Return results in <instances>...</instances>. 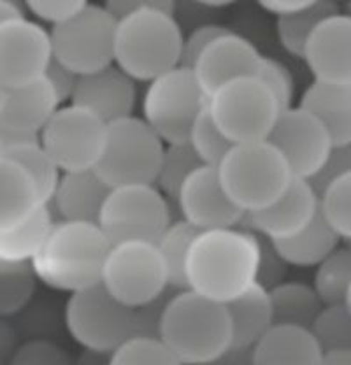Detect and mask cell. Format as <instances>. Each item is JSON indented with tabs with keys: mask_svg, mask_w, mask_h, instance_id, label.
I'll return each instance as SVG.
<instances>
[{
	"mask_svg": "<svg viewBox=\"0 0 351 365\" xmlns=\"http://www.w3.org/2000/svg\"><path fill=\"white\" fill-rule=\"evenodd\" d=\"M316 0H257L258 6L263 11L270 13L273 16H281V14L295 13V11L304 9V7L311 6Z\"/></svg>",
	"mask_w": 351,
	"mask_h": 365,
	"instance_id": "obj_50",
	"label": "cell"
},
{
	"mask_svg": "<svg viewBox=\"0 0 351 365\" xmlns=\"http://www.w3.org/2000/svg\"><path fill=\"white\" fill-rule=\"evenodd\" d=\"M197 232V228L190 225L186 220H176V222H171L167 225L163 234L158 237V241L155 242L156 250L160 251V257L163 260V265H166L169 287L174 288V290L188 288L186 287L185 264L188 248Z\"/></svg>",
	"mask_w": 351,
	"mask_h": 365,
	"instance_id": "obj_33",
	"label": "cell"
},
{
	"mask_svg": "<svg viewBox=\"0 0 351 365\" xmlns=\"http://www.w3.org/2000/svg\"><path fill=\"white\" fill-rule=\"evenodd\" d=\"M11 365H71V355L56 342L32 339L18 344L11 356Z\"/></svg>",
	"mask_w": 351,
	"mask_h": 365,
	"instance_id": "obj_41",
	"label": "cell"
},
{
	"mask_svg": "<svg viewBox=\"0 0 351 365\" xmlns=\"http://www.w3.org/2000/svg\"><path fill=\"white\" fill-rule=\"evenodd\" d=\"M174 288H167L162 295L139 307H133V334H146V336L160 337V322H162L163 309L173 295Z\"/></svg>",
	"mask_w": 351,
	"mask_h": 365,
	"instance_id": "obj_45",
	"label": "cell"
},
{
	"mask_svg": "<svg viewBox=\"0 0 351 365\" xmlns=\"http://www.w3.org/2000/svg\"><path fill=\"white\" fill-rule=\"evenodd\" d=\"M318 342L306 327L273 323L253 344V365H320Z\"/></svg>",
	"mask_w": 351,
	"mask_h": 365,
	"instance_id": "obj_23",
	"label": "cell"
},
{
	"mask_svg": "<svg viewBox=\"0 0 351 365\" xmlns=\"http://www.w3.org/2000/svg\"><path fill=\"white\" fill-rule=\"evenodd\" d=\"M111 353L95 351V349H83L81 355L78 356V364L95 365V364H109Z\"/></svg>",
	"mask_w": 351,
	"mask_h": 365,
	"instance_id": "obj_54",
	"label": "cell"
},
{
	"mask_svg": "<svg viewBox=\"0 0 351 365\" xmlns=\"http://www.w3.org/2000/svg\"><path fill=\"white\" fill-rule=\"evenodd\" d=\"M183 30L174 14L136 9L118 18L113 63L136 83H148L181 63Z\"/></svg>",
	"mask_w": 351,
	"mask_h": 365,
	"instance_id": "obj_4",
	"label": "cell"
},
{
	"mask_svg": "<svg viewBox=\"0 0 351 365\" xmlns=\"http://www.w3.org/2000/svg\"><path fill=\"white\" fill-rule=\"evenodd\" d=\"M173 222L169 200L155 185L111 186L97 225L111 245L123 241L156 242Z\"/></svg>",
	"mask_w": 351,
	"mask_h": 365,
	"instance_id": "obj_9",
	"label": "cell"
},
{
	"mask_svg": "<svg viewBox=\"0 0 351 365\" xmlns=\"http://www.w3.org/2000/svg\"><path fill=\"white\" fill-rule=\"evenodd\" d=\"M320 365H351V348L323 349Z\"/></svg>",
	"mask_w": 351,
	"mask_h": 365,
	"instance_id": "obj_52",
	"label": "cell"
},
{
	"mask_svg": "<svg viewBox=\"0 0 351 365\" xmlns=\"http://www.w3.org/2000/svg\"><path fill=\"white\" fill-rule=\"evenodd\" d=\"M4 97H6V86H2V85H0V111H2Z\"/></svg>",
	"mask_w": 351,
	"mask_h": 365,
	"instance_id": "obj_56",
	"label": "cell"
},
{
	"mask_svg": "<svg viewBox=\"0 0 351 365\" xmlns=\"http://www.w3.org/2000/svg\"><path fill=\"white\" fill-rule=\"evenodd\" d=\"M192 2L198 4V6L211 7V9H220V7H228L238 4L239 0H192Z\"/></svg>",
	"mask_w": 351,
	"mask_h": 365,
	"instance_id": "obj_55",
	"label": "cell"
},
{
	"mask_svg": "<svg viewBox=\"0 0 351 365\" xmlns=\"http://www.w3.org/2000/svg\"><path fill=\"white\" fill-rule=\"evenodd\" d=\"M116 18L98 4H88L68 20L51 25V56L76 74H88L113 63Z\"/></svg>",
	"mask_w": 351,
	"mask_h": 365,
	"instance_id": "obj_10",
	"label": "cell"
},
{
	"mask_svg": "<svg viewBox=\"0 0 351 365\" xmlns=\"http://www.w3.org/2000/svg\"><path fill=\"white\" fill-rule=\"evenodd\" d=\"M351 173V144H334L330 153L323 160L322 165L318 167L315 174L309 178L307 182L318 195L325 186L337 178Z\"/></svg>",
	"mask_w": 351,
	"mask_h": 365,
	"instance_id": "obj_43",
	"label": "cell"
},
{
	"mask_svg": "<svg viewBox=\"0 0 351 365\" xmlns=\"http://www.w3.org/2000/svg\"><path fill=\"white\" fill-rule=\"evenodd\" d=\"M2 157L13 160L26 170V174L32 178L34 185H36L41 204H48L62 173L53 162V158L46 153L39 140L7 148L2 151Z\"/></svg>",
	"mask_w": 351,
	"mask_h": 365,
	"instance_id": "obj_34",
	"label": "cell"
},
{
	"mask_svg": "<svg viewBox=\"0 0 351 365\" xmlns=\"http://www.w3.org/2000/svg\"><path fill=\"white\" fill-rule=\"evenodd\" d=\"M16 16H25L21 0H0V23Z\"/></svg>",
	"mask_w": 351,
	"mask_h": 365,
	"instance_id": "obj_53",
	"label": "cell"
},
{
	"mask_svg": "<svg viewBox=\"0 0 351 365\" xmlns=\"http://www.w3.org/2000/svg\"><path fill=\"white\" fill-rule=\"evenodd\" d=\"M258 237L238 227L198 230L185 264L186 287L218 302H228L255 283Z\"/></svg>",
	"mask_w": 351,
	"mask_h": 365,
	"instance_id": "obj_1",
	"label": "cell"
},
{
	"mask_svg": "<svg viewBox=\"0 0 351 365\" xmlns=\"http://www.w3.org/2000/svg\"><path fill=\"white\" fill-rule=\"evenodd\" d=\"M332 2H335V4H339V2H342V0H332Z\"/></svg>",
	"mask_w": 351,
	"mask_h": 365,
	"instance_id": "obj_57",
	"label": "cell"
},
{
	"mask_svg": "<svg viewBox=\"0 0 351 365\" xmlns=\"http://www.w3.org/2000/svg\"><path fill=\"white\" fill-rule=\"evenodd\" d=\"M273 309V323H288L309 329L323 307L312 284L281 281L267 290Z\"/></svg>",
	"mask_w": 351,
	"mask_h": 365,
	"instance_id": "obj_29",
	"label": "cell"
},
{
	"mask_svg": "<svg viewBox=\"0 0 351 365\" xmlns=\"http://www.w3.org/2000/svg\"><path fill=\"white\" fill-rule=\"evenodd\" d=\"M260 58L262 55L257 46L228 29L198 53L190 68L195 76L198 86L209 97L218 86L230 79L255 76Z\"/></svg>",
	"mask_w": 351,
	"mask_h": 365,
	"instance_id": "obj_18",
	"label": "cell"
},
{
	"mask_svg": "<svg viewBox=\"0 0 351 365\" xmlns=\"http://www.w3.org/2000/svg\"><path fill=\"white\" fill-rule=\"evenodd\" d=\"M163 146L143 118L131 114L106 123L104 144L93 169L108 186L153 185Z\"/></svg>",
	"mask_w": 351,
	"mask_h": 365,
	"instance_id": "obj_6",
	"label": "cell"
},
{
	"mask_svg": "<svg viewBox=\"0 0 351 365\" xmlns=\"http://www.w3.org/2000/svg\"><path fill=\"white\" fill-rule=\"evenodd\" d=\"M186 143L190 144V148L197 155V158L200 160L202 165L213 167L218 165L220 160L225 157L228 148L232 146L230 140L221 134L220 128L213 121L211 114L208 111V106L193 120L188 137H186Z\"/></svg>",
	"mask_w": 351,
	"mask_h": 365,
	"instance_id": "obj_39",
	"label": "cell"
},
{
	"mask_svg": "<svg viewBox=\"0 0 351 365\" xmlns=\"http://www.w3.org/2000/svg\"><path fill=\"white\" fill-rule=\"evenodd\" d=\"M18 334L11 323H7V318H0V364H9L11 356L16 351Z\"/></svg>",
	"mask_w": 351,
	"mask_h": 365,
	"instance_id": "obj_49",
	"label": "cell"
},
{
	"mask_svg": "<svg viewBox=\"0 0 351 365\" xmlns=\"http://www.w3.org/2000/svg\"><path fill=\"white\" fill-rule=\"evenodd\" d=\"M318 212L339 234L342 241L351 239V173L337 178L318 193Z\"/></svg>",
	"mask_w": 351,
	"mask_h": 365,
	"instance_id": "obj_37",
	"label": "cell"
},
{
	"mask_svg": "<svg viewBox=\"0 0 351 365\" xmlns=\"http://www.w3.org/2000/svg\"><path fill=\"white\" fill-rule=\"evenodd\" d=\"M174 202L181 218L197 230L238 227L244 216L227 197L213 165H198L181 185Z\"/></svg>",
	"mask_w": 351,
	"mask_h": 365,
	"instance_id": "obj_16",
	"label": "cell"
},
{
	"mask_svg": "<svg viewBox=\"0 0 351 365\" xmlns=\"http://www.w3.org/2000/svg\"><path fill=\"white\" fill-rule=\"evenodd\" d=\"M227 26L218 25V23H202V25L195 26L192 32L186 37H183V46H181V63L179 66L192 67L198 53L211 43L215 37H218L220 34L227 32Z\"/></svg>",
	"mask_w": 351,
	"mask_h": 365,
	"instance_id": "obj_46",
	"label": "cell"
},
{
	"mask_svg": "<svg viewBox=\"0 0 351 365\" xmlns=\"http://www.w3.org/2000/svg\"><path fill=\"white\" fill-rule=\"evenodd\" d=\"M258 79L265 83V86L273 91L280 109H286L293 106V97H295V79H293L292 71L285 66L283 62L270 56H263L258 63L257 72Z\"/></svg>",
	"mask_w": 351,
	"mask_h": 365,
	"instance_id": "obj_40",
	"label": "cell"
},
{
	"mask_svg": "<svg viewBox=\"0 0 351 365\" xmlns=\"http://www.w3.org/2000/svg\"><path fill=\"white\" fill-rule=\"evenodd\" d=\"M342 239L316 209V215L302 230L290 237L273 241L281 258L292 267H316L341 245Z\"/></svg>",
	"mask_w": 351,
	"mask_h": 365,
	"instance_id": "obj_25",
	"label": "cell"
},
{
	"mask_svg": "<svg viewBox=\"0 0 351 365\" xmlns=\"http://www.w3.org/2000/svg\"><path fill=\"white\" fill-rule=\"evenodd\" d=\"M215 364H232V365H246L253 364V346H234L228 344L220 355Z\"/></svg>",
	"mask_w": 351,
	"mask_h": 365,
	"instance_id": "obj_51",
	"label": "cell"
},
{
	"mask_svg": "<svg viewBox=\"0 0 351 365\" xmlns=\"http://www.w3.org/2000/svg\"><path fill=\"white\" fill-rule=\"evenodd\" d=\"M49 30L26 16L0 23V85L11 88L41 78L51 60Z\"/></svg>",
	"mask_w": 351,
	"mask_h": 365,
	"instance_id": "obj_15",
	"label": "cell"
},
{
	"mask_svg": "<svg viewBox=\"0 0 351 365\" xmlns=\"http://www.w3.org/2000/svg\"><path fill=\"white\" fill-rule=\"evenodd\" d=\"M208 111L232 144L263 140L281 111L273 91L257 76H241L208 97Z\"/></svg>",
	"mask_w": 351,
	"mask_h": 365,
	"instance_id": "obj_7",
	"label": "cell"
},
{
	"mask_svg": "<svg viewBox=\"0 0 351 365\" xmlns=\"http://www.w3.org/2000/svg\"><path fill=\"white\" fill-rule=\"evenodd\" d=\"M58 106L60 102L55 91L43 76L25 85L11 86L6 88L0 111V127L39 134Z\"/></svg>",
	"mask_w": 351,
	"mask_h": 365,
	"instance_id": "obj_22",
	"label": "cell"
},
{
	"mask_svg": "<svg viewBox=\"0 0 351 365\" xmlns=\"http://www.w3.org/2000/svg\"><path fill=\"white\" fill-rule=\"evenodd\" d=\"M312 79L351 83V18L335 13L315 26L304 44L302 56Z\"/></svg>",
	"mask_w": 351,
	"mask_h": 365,
	"instance_id": "obj_19",
	"label": "cell"
},
{
	"mask_svg": "<svg viewBox=\"0 0 351 365\" xmlns=\"http://www.w3.org/2000/svg\"><path fill=\"white\" fill-rule=\"evenodd\" d=\"M0 158H2V148H0Z\"/></svg>",
	"mask_w": 351,
	"mask_h": 365,
	"instance_id": "obj_58",
	"label": "cell"
},
{
	"mask_svg": "<svg viewBox=\"0 0 351 365\" xmlns=\"http://www.w3.org/2000/svg\"><path fill=\"white\" fill-rule=\"evenodd\" d=\"M316 295L323 306L346 304L351 306V251L350 246H337L327 258L316 265L315 281Z\"/></svg>",
	"mask_w": 351,
	"mask_h": 365,
	"instance_id": "obj_31",
	"label": "cell"
},
{
	"mask_svg": "<svg viewBox=\"0 0 351 365\" xmlns=\"http://www.w3.org/2000/svg\"><path fill=\"white\" fill-rule=\"evenodd\" d=\"M335 13H341L339 4L332 2V0H316L315 4L295 11V13L276 16V36L281 48L290 56L300 60L309 34L315 30L320 21Z\"/></svg>",
	"mask_w": 351,
	"mask_h": 365,
	"instance_id": "obj_30",
	"label": "cell"
},
{
	"mask_svg": "<svg viewBox=\"0 0 351 365\" xmlns=\"http://www.w3.org/2000/svg\"><path fill=\"white\" fill-rule=\"evenodd\" d=\"M208 104L192 68L176 66L146 83L143 120L163 144L185 143L197 114Z\"/></svg>",
	"mask_w": 351,
	"mask_h": 365,
	"instance_id": "obj_8",
	"label": "cell"
},
{
	"mask_svg": "<svg viewBox=\"0 0 351 365\" xmlns=\"http://www.w3.org/2000/svg\"><path fill=\"white\" fill-rule=\"evenodd\" d=\"M55 216L48 204H41L32 215L16 225L0 228V260L30 262L43 245Z\"/></svg>",
	"mask_w": 351,
	"mask_h": 365,
	"instance_id": "obj_28",
	"label": "cell"
},
{
	"mask_svg": "<svg viewBox=\"0 0 351 365\" xmlns=\"http://www.w3.org/2000/svg\"><path fill=\"white\" fill-rule=\"evenodd\" d=\"M318 209V195L302 178H292L278 199L257 211L244 212L239 225L270 241L290 237L302 230Z\"/></svg>",
	"mask_w": 351,
	"mask_h": 365,
	"instance_id": "obj_17",
	"label": "cell"
},
{
	"mask_svg": "<svg viewBox=\"0 0 351 365\" xmlns=\"http://www.w3.org/2000/svg\"><path fill=\"white\" fill-rule=\"evenodd\" d=\"M351 306L332 304L323 306L316 318L312 319V337L318 342L320 349L351 348Z\"/></svg>",
	"mask_w": 351,
	"mask_h": 365,
	"instance_id": "obj_38",
	"label": "cell"
},
{
	"mask_svg": "<svg viewBox=\"0 0 351 365\" xmlns=\"http://www.w3.org/2000/svg\"><path fill=\"white\" fill-rule=\"evenodd\" d=\"M111 365H178V360L160 337L131 334L109 355Z\"/></svg>",
	"mask_w": 351,
	"mask_h": 365,
	"instance_id": "obj_36",
	"label": "cell"
},
{
	"mask_svg": "<svg viewBox=\"0 0 351 365\" xmlns=\"http://www.w3.org/2000/svg\"><path fill=\"white\" fill-rule=\"evenodd\" d=\"M257 234V232H255ZM258 237V255H257V269H255V283L260 284L262 288L269 290L274 284L281 283L286 279L290 265L281 258L274 248L273 241L263 235L257 234Z\"/></svg>",
	"mask_w": 351,
	"mask_h": 365,
	"instance_id": "obj_42",
	"label": "cell"
},
{
	"mask_svg": "<svg viewBox=\"0 0 351 365\" xmlns=\"http://www.w3.org/2000/svg\"><path fill=\"white\" fill-rule=\"evenodd\" d=\"M109 188L95 169L67 170L60 174L48 205L55 220L97 223Z\"/></svg>",
	"mask_w": 351,
	"mask_h": 365,
	"instance_id": "obj_21",
	"label": "cell"
},
{
	"mask_svg": "<svg viewBox=\"0 0 351 365\" xmlns=\"http://www.w3.org/2000/svg\"><path fill=\"white\" fill-rule=\"evenodd\" d=\"M216 173L227 197L243 212L265 207L293 178L280 151L265 139L232 144Z\"/></svg>",
	"mask_w": 351,
	"mask_h": 365,
	"instance_id": "obj_5",
	"label": "cell"
},
{
	"mask_svg": "<svg viewBox=\"0 0 351 365\" xmlns=\"http://www.w3.org/2000/svg\"><path fill=\"white\" fill-rule=\"evenodd\" d=\"M198 165H202L200 160L197 158V155L193 153L186 140L185 143L166 144L153 185L169 202H174L181 185Z\"/></svg>",
	"mask_w": 351,
	"mask_h": 365,
	"instance_id": "obj_35",
	"label": "cell"
},
{
	"mask_svg": "<svg viewBox=\"0 0 351 365\" xmlns=\"http://www.w3.org/2000/svg\"><path fill=\"white\" fill-rule=\"evenodd\" d=\"M37 277L30 262L0 260V318L21 313L36 295Z\"/></svg>",
	"mask_w": 351,
	"mask_h": 365,
	"instance_id": "obj_32",
	"label": "cell"
},
{
	"mask_svg": "<svg viewBox=\"0 0 351 365\" xmlns=\"http://www.w3.org/2000/svg\"><path fill=\"white\" fill-rule=\"evenodd\" d=\"M299 108L325 127L332 144H351V83L312 79L300 97Z\"/></svg>",
	"mask_w": 351,
	"mask_h": 365,
	"instance_id": "obj_24",
	"label": "cell"
},
{
	"mask_svg": "<svg viewBox=\"0 0 351 365\" xmlns=\"http://www.w3.org/2000/svg\"><path fill=\"white\" fill-rule=\"evenodd\" d=\"M158 336L178 364H215L230 344L227 307L190 288L174 290L163 309Z\"/></svg>",
	"mask_w": 351,
	"mask_h": 365,
	"instance_id": "obj_3",
	"label": "cell"
},
{
	"mask_svg": "<svg viewBox=\"0 0 351 365\" xmlns=\"http://www.w3.org/2000/svg\"><path fill=\"white\" fill-rule=\"evenodd\" d=\"M66 327L83 349L111 353L133 334V309L114 299L101 283L91 284L68 294Z\"/></svg>",
	"mask_w": 351,
	"mask_h": 365,
	"instance_id": "obj_12",
	"label": "cell"
},
{
	"mask_svg": "<svg viewBox=\"0 0 351 365\" xmlns=\"http://www.w3.org/2000/svg\"><path fill=\"white\" fill-rule=\"evenodd\" d=\"M104 7L114 18H121L136 9H160L166 13H176V0H106Z\"/></svg>",
	"mask_w": 351,
	"mask_h": 365,
	"instance_id": "obj_48",
	"label": "cell"
},
{
	"mask_svg": "<svg viewBox=\"0 0 351 365\" xmlns=\"http://www.w3.org/2000/svg\"><path fill=\"white\" fill-rule=\"evenodd\" d=\"M265 140L280 151L292 176L302 180L318 170L334 146L325 127L299 106L278 113Z\"/></svg>",
	"mask_w": 351,
	"mask_h": 365,
	"instance_id": "obj_14",
	"label": "cell"
},
{
	"mask_svg": "<svg viewBox=\"0 0 351 365\" xmlns=\"http://www.w3.org/2000/svg\"><path fill=\"white\" fill-rule=\"evenodd\" d=\"M225 307L230 319V344L234 346H253L273 325L269 294L257 283L225 302Z\"/></svg>",
	"mask_w": 351,
	"mask_h": 365,
	"instance_id": "obj_26",
	"label": "cell"
},
{
	"mask_svg": "<svg viewBox=\"0 0 351 365\" xmlns=\"http://www.w3.org/2000/svg\"><path fill=\"white\" fill-rule=\"evenodd\" d=\"M71 104L85 108L104 123H111L133 114L137 104L136 81L114 63L79 74Z\"/></svg>",
	"mask_w": 351,
	"mask_h": 365,
	"instance_id": "obj_20",
	"label": "cell"
},
{
	"mask_svg": "<svg viewBox=\"0 0 351 365\" xmlns=\"http://www.w3.org/2000/svg\"><path fill=\"white\" fill-rule=\"evenodd\" d=\"M43 78L49 83L53 91H55L60 106L71 102V97L76 88V83H78V74H76L74 71H71V68H67L60 62H56L55 58H51L48 67L44 68Z\"/></svg>",
	"mask_w": 351,
	"mask_h": 365,
	"instance_id": "obj_47",
	"label": "cell"
},
{
	"mask_svg": "<svg viewBox=\"0 0 351 365\" xmlns=\"http://www.w3.org/2000/svg\"><path fill=\"white\" fill-rule=\"evenodd\" d=\"M109 246L97 223L55 220L30 265L44 287L72 294L101 283Z\"/></svg>",
	"mask_w": 351,
	"mask_h": 365,
	"instance_id": "obj_2",
	"label": "cell"
},
{
	"mask_svg": "<svg viewBox=\"0 0 351 365\" xmlns=\"http://www.w3.org/2000/svg\"><path fill=\"white\" fill-rule=\"evenodd\" d=\"M106 123L76 104L58 106L39 132V143L60 173L93 169L101 157Z\"/></svg>",
	"mask_w": 351,
	"mask_h": 365,
	"instance_id": "obj_13",
	"label": "cell"
},
{
	"mask_svg": "<svg viewBox=\"0 0 351 365\" xmlns=\"http://www.w3.org/2000/svg\"><path fill=\"white\" fill-rule=\"evenodd\" d=\"M41 205L36 185L26 170L9 158H0V228L16 225Z\"/></svg>",
	"mask_w": 351,
	"mask_h": 365,
	"instance_id": "obj_27",
	"label": "cell"
},
{
	"mask_svg": "<svg viewBox=\"0 0 351 365\" xmlns=\"http://www.w3.org/2000/svg\"><path fill=\"white\" fill-rule=\"evenodd\" d=\"M21 4L25 11L36 16V20L51 26L78 14L90 0H21Z\"/></svg>",
	"mask_w": 351,
	"mask_h": 365,
	"instance_id": "obj_44",
	"label": "cell"
},
{
	"mask_svg": "<svg viewBox=\"0 0 351 365\" xmlns=\"http://www.w3.org/2000/svg\"><path fill=\"white\" fill-rule=\"evenodd\" d=\"M101 284L128 307H139L169 287L167 271L155 242L123 241L109 246Z\"/></svg>",
	"mask_w": 351,
	"mask_h": 365,
	"instance_id": "obj_11",
	"label": "cell"
}]
</instances>
